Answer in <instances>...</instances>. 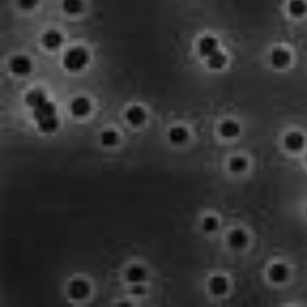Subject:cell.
Returning <instances> with one entry per match:
<instances>
[{
  "mask_svg": "<svg viewBox=\"0 0 307 307\" xmlns=\"http://www.w3.org/2000/svg\"><path fill=\"white\" fill-rule=\"evenodd\" d=\"M34 118L39 124V128L42 133L50 134L58 128V119L56 115L54 103L46 101L45 103L34 108Z\"/></svg>",
  "mask_w": 307,
  "mask_h": 307,
  "instance_id": "obj_1",
  "label": "cell"
},
{
  "mask_svg": "<svg viewBox=\"0 0 307 307\" xmlns=\"http://www.w3.org/2000/svg\"><path fill=\"white\" fill-rule=\"evenodd\" d=\"M89 62V54L84 48L74 47L70 48L67 53L64 54L63 64L65 69L69 72H79L84 69Z\"/></svg>",
  "mask_w": 307,
  "mask_h": 307,
  "instance_id": "obj_2",
  "label": "cell"
},
{
  "mask_svg": "<svg viewBox=\"0 0 307 307\" xmlns=\"http://www.w3.org/2000/svg\"><path fill=\"white\" fill-rule=\"evenodd\" d=\"M269 59H270V64L273 65L274 68L282 69V68L287 67V65L290 64V62H291V54H290L289 51L284 50V48H274V50L271 51Z\"/></svg>",
  "mask_w": 307,
  "mask_h": 307,
  "instance_id": "obj_3",
  "label": "cell"
},
{
  "mask_svg": "<svg viewBox=\"0 0 307 307\" xmlns=\"http://www.w3.org/2000/svg\"><path fill=\"white\" fill-rule=\"evenodd\" d=\"M285 148L292 153L301 151L305 146V135L300 132H290L284 139Z\"/></svg>",
  "mask_w": 307,
  "mask_h": 307,
  "instance_id": "obj_4",
  "label": "cell"
},
{
  "mask_svg": "<svg viewBox=\"0 0 307 307\" xmlns=\"http://www.w3.org/2000/svg\"><path fill=\"white\" fill-rule=\"evenodd\" d=\"M10 69L16 75H26L32 70L31 61L25 56L14 57L10 62Z\"/></svg>",
  "mask_w": 307,
  "mask_h": 307,
  "instance_id": "obj_5",
  "label": "cell"
},
{
  "mask_svg": "<svg viewBox=\"0 0 307 307\" xmlns=\"http://www.w3.org/2000/svg\"><path fill=\"white\" fill-rule=\"evenodd\" d=\"M90 287L89 284L85 280H81V279H77V280L72 281L69 285V296L75 300H81V298H85L89 295Z\"/></svg>",
  "mask_w": 307,
  "mask_h": 307,
  "instance_id": "obj_6",
  "label": "cell"
},
{
  "mask_svg": "<svg viewBox=\"0 0 307 307\" xmlns=\"http://www.w3.org/2000/svg\"><path fill=\"white\" fill-rule=\"evenodd\" d=\"M199 53L203 57H210L211 54L215 53L218 50V40L213 36H204L199 41Z\"/></svg>",
  "mask_w": 307,
  "mask_h": 307,
  "instance_id": "obj_7",
  "label": "cell"
},
{
  "mask_svg": "<svg viewBox=\"0 0 307 307\" xmlns=\"http://www.w3.org/2000/svg\"><path fill=\"white\" fill-rule=\"evenodd\" d=\"M289 269L285 264H282V263H275V264H273L269 269V278H270L271 281L274 282H284L287 280V278H289Z\"/></svg>",
  "mask_w": 307,
  "mask_h": 307,
  "instance_id": "obj_8",
  "label": "cell"
},
{
  "mask_svg": "<svg viewBox=\"0 0 307 307\" xmlns=\"http://www.w3.org/2000/svg\"><path fill=\"white\" fill-rule=\"evenodd\" d=\"M227 242H229L231 248L241 249L248 242V236H247V233L243 230L236 229L229 233Z\"/></svg>",
  "mask_w": 307,
  "mask_h": 307,
  "instance_id": "obj_9",
  "label": "cell"
},
{
  "mask_svg": "<svg viewBox=\"0 0 307 307\" xmlns=\"http://www.w3.org/2000/svg\"><path fill=\"white\" fill-rule=\"evenodd\" d=\"M91 110V103L85 97H78L70 105V111L75 117H85Z\"/></svg>",
  "mask_w": 307,
  "mask_h": 307,
  "instance_id": "obj_10",
  "label": "cell"
},
{
  "mask_svg": "<svg viewBox=\"0 0 307 307\" xmlns=\"http://www.w3.org/2000/svg\"><path fill=\"white\" fill-rule=\"evenodd\" d=\"M63 42V37L56 30H50V31L46 32L42 37V43L46 48L48 50H56Z\"/></svg>",
  "mask_w": 307,
  "mask_h": 307,
  "instance_id": "obj_11",
  "label": "cell"
},
{
  "mask_svg": "<svg viewBox=\"0 0 307 307\" xmlns=\"http://www.w3.org/2000/svg\"><path fill=\"white\" fill-rule=\"evenodd\" d=\"M126 118L133 126H139L143 123L146 118V113L140 106H132L127 110L126 112Z\"/></svg>",
  "mask_w": 307,
  "mask_h": 307,
  "instance_id": "obj_12",
  "label": "cell"
},
{
  "mask_svg": "<svg viewBox=\"0 0 307 307\" xmlns=\"http://www.w3.org/2000/svg\"><path fill=\"white\" fill-rule=\"evenodd\" d=\"M227 287L229 284L224 276L215 275L209 280V289L214 295H224L227 291Z\"/></svg>",
  "mask_w": 307,
  "mask_h": 307,
  "instance_id": "obj_13",
  "label": "cell"
},
{
  "mask_svg": "<svg viewBox=\"0 0 307 307\" xmlns=\"http://www.w3.org/2000/svg\"><path fill=\"white\" fill-rule=\"evenodd\" d=\"M46 101H47V97H46V94L42 90H32L25 97L26 105L31 108L39 107V106L45 103Z\"/></svg>",
  "mask_w": 307,
  "mask_h": 307,
  "instance_id": "obj_14",
  "label": "cell"
},
{
  "mask_svg": "<svg viewBox=\"0 0 307 307\" xmlns=\"http://www.w3.org/2000/svg\"><path fill=\"white\" fill-rule=\"evenodd\" d=\"M287 12L295 19H301L307 14V4L303 0H290Z\"/></svg>",
  "mask_w": 307,
  "mask_h": 307,
  "instance_id": "obj_15",
  "label": "cell"
},
{
  "mask_svg": "<svg viewBox=\"0 0 307 307\" xmlns=\"http://www.w3.org/2000/svg\"><path fill=\"white\" fill-rule=\"evenodd\" d=\"M220 134L225 138H235L240 134V124L233 121H225L220 124Z\"/></svg>",
  "mask_w": 307,
  "mask_h": 307,
  "instance_id": "obj_16",
  "label": "cell"
},
{
  "mask_svg": "<svg viewBox=\"0 0 307 307\" xmlns=\"http://www.w3.org/2000/svg\"><path fill=\"white\" fill-rule=\"evenodd\" d=\"M168 138H170V141L172 144L181 145L188 139V132L183 127H175L168 132Z\"/></svg>",
  "mask_w": 307,
  "mask_h": 307,
  "instance_id": "obj_17",
  "label": "cell"
},
{
  "mask_svg": "<svg viewBox=\"0 0 307 307\" xmlns=\"http://www.w3.org/2000/svg\"><path fill=\"white\" fill-rule=\"evenodd\" d=\"M227 58L222 52L216 51L215 53L211 54L210 57H208V65L211 69H221L226 65Z\"/></svg>",
  "mask_w": 307,
  "mask_h": 307,
  "instance_id": "obj_18",
  "label": "cell"
},
{
  "mask_svg": "<svg viewBox=\"0 0 307 307\" xmlns=\"http://www.w3.org/2000/svg\"><path fill=\"white\" fill-rule=\"evenodd\" d=\"M145 270L144 268L139 267V265H134V267H130L128 270H127V280L130 282H140L145 279Z\"/></svg>",
  "mask_w": 307,
  "mask_h": 307,
  "instance_id": "obj_19",
  "label": "cell"
},
{
  "mask_svg": "<svg viewBox=\"0 0 307 307\" xmlns=\"http://www.w3.org/2000/svg\"><path fill=\"white\" fill-rule=\"evenodd\" d=\"M63 10L69 15H75L83 12V0H63Z\"/></svg>",
  "mask_w": 307,
  "mask_h": 307,
  "instance_id": "obj_20",
  "label": "cell"
},
{
  "mask_svg": "<svg viewBox=\"0 0 307 307\" xmlns=\"http://www.w3.org/2000/svg\"><path fill=\"white\" fill-rule=\"evenodd\" d=\"M247 168V161L243 157H232L230 161V170L235 173L243 172Z\"/></svg>",
  "mask_w": 307,
  "mask_h": 307,
  "instance_id": "obj_21",
  "label": "cell"
},
{
  "mask_svg": "<svg viewBox=\"0 0 307 307\" xmlns=\"http://www.w3.org/2000/svg\"><path fill=\"white\" fill-rule=\"evenodd\" d=\"M117 140H118V135L113 130H105L101 134V141L105 146L115 145Z\"/></svg>",
  "mask_w": 307,
  "mask_h": 307,
  "instance_id": "obj_22",
  "label": "cell"
},
{
  "mask_svg": "<svg viewBox=\"0 0 307 307\" xmlns=\"http://www.w3.org/2000/svg\"><path fill=\"white\" fill-rule=\"evenodd\" d=\"M219 226V221L218 219L214 218V216H206V218L203 220V229L206 232H213L218 229Z\"/></svg>",
  "mask_w": 307,
  "mask_h": 307,
  "instance_id": "obj_23",
  "label": "cell"
},
{
  "mask_svg": "<svg viewBox=\"0 0 307 307\" xmlns=\"http://www.w3.org/2000/svg\"><path fill=\"white\" fill-rule=\"evenodd\" d=\"M37 3H39V0H18L19 7L23 8V9L25 10L34 9V8L37 5Z\"/></svg>",
  "mask_w": 307,
  "mask_h": 307,
  "instance_id": "obj_24",
  "label": "cell"
},
{
  "mask_svg": "<svg viewBox=\"0 0 307 307\" xmlns=\"http://www.w3.org/2000/svg\"><path fill=\"white\" fill-rule=\"evenodd\" d=\"M133 292H134L135 295H140L144 292V287L141 286V285H135L134 287H133Z\"/></svg>",
  "mask_w": 307,
  "mask_h": 307,
  "instance_id": "obj_25",
  "label": "cell"
},
{
  "mask_svg": "<svg viewBox=\"0 0 307 307\" xmlns=\"http://www.w3.org/2000/svg\"><path fill=\"white\" fill-rule=\"evenodd\" d=\"M306 213H307V210H306Z\"/></svg>",
  "mask_w": 307,
  "mask_h": 307,
  "instance_id": "obj_26",
  "label": "cell"
}]
</instances>
